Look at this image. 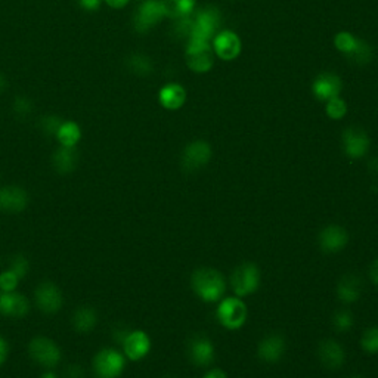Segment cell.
<instances>
[{"label":"cell","instance_id":"cell-1","mask_svg":"<svg viewBox=\"0 0 378 378\" xmlns=\"http://www.w3.org/2000/svg\"><path fill=\"white\" fill-rule=\"evenodd\" d=\"M191 288L204 303H214L226 291V279L213 267H198L191 275Z\"/></svg>","mask_w":378,"mask_h":378},{"label":"cell","instance_id":"cell-2","mask_svg":"<svg viewBox=\"0 0 378 378\" xmlns=\"http://www.w3.org/2000/svg\"><path fill=\"white\" fill-rule=\"evenodd\" d=\"M262 282V274L256 263L245 262L235 267L231 275V287L236 297H248L255 294Z\"/></svg>","mask_w":378,"mask_h":378},{"label":"cell","instance_id":"cell-3","mask_svg":"<svg viewBox=\"0 0 378 378\" xmlns=\"http://www.w3.org/2000/svg\"><path fill=\"white\" fill-rule=\"evenodd\" d=\"M216 317L219 324L229 331H236L247 322L248 310L240 297H228L219 303Z\"/></svg>","mask_w":378,"mask_h":378},{"label":"cell","instance_id":"cell-4","mask_svg":"<svg viewBox=\"0 0 378 378\" xmlns=\"http://www.w3.org/2000/svg\"><path fill=\"white\" fill-rule=\"evenodd\" d=\"M220 25V12L214 6H206L200 9L193 17V31L188 40L209 42L217 35Z\"/></svg>","mask_w":378,"mask_h":378},{"label":"cell","instance_id":"cell-5","mask_svg":"<svg viewBox=\"0 0 378 378\" xmlns=\"http://www.w3.org/2000/svg\"><path fill=\"white\" fill-rule=\"evenodd\" d=\"M28 355L33 359L37 365L52 370L59 365L62 359V352L59 346L47 337L39 336L35 337L28 344Z\"/></svg>","mask_w":378,"mask_h":378},{"label":"cell","instance_id":"cell-6","mask_svg":"<svg viewBox=\"0 0 378 378\" xmlns=\"http://www.w3.org/2000/svg\"><path fill=\"white\" fill-rule=\"evenodd\" d=\"M185 59L189 70L204 74L209 73L214 66V52L209 42L188 40L185 49Z\"/></svg>","mask_w":378,"mask_h":378},{"label":"cell","instance_id":"cell-7","mask_svg":"<svg viewBox=\"0 0 378 378\" xmlns=\"http://www.w3.org/2000/svg\"><path fill=\"white\" fill-rule=\"evenodd\" d=\"M126 359L117 349H102L93 358V374L98 378H118L126 368Z\"/></svg>","mask_w":378,"mask_h":378},{"label":"cell","instance_id":"cell-8","mask_svg":"<svg viewBox=\"0 0 378 378\" xmlns=\"http://www.w3.org/2000/svg\"><path fill=\"white\" fill-rule=\"evenodd\" d=\"M212 147L206 140H194L188 144L182 152V169L188 173H194L206 167L212 160Z\"/></svg>","mask_w":378,"mask_h":378},{"label":"cell","instance_id":"cell-9","mask_svg":"<svg viewBox=\"0 0 378 378\" xmlns=\"http://www.w3.org/2000/svg\"><path fill=\"white\" fill-rule=\"evenodd\" d=\"M163 18H166V13L160 0H144L135 13L133 25L138 33H148Z\"/></svg>","mask_w":378,"mask_h":378},{"label":"cell","instance_id":"cell-10","mask_svg":"<svg viewBox=\"0 0 378 378\" xmlns=\"http://www.w3.org/2000/svg\"><path fill=\"white\" fill-rule=\"evenodd\" d=\"M341 144L344 154L350 160H360L370 152L371 139L364 129L352 126V128H348L343 132Z\"/></svg>","mask_w":378,"mask_h":378},{"label":"cell","instance_id":"cell-11","mask_svg":"<svg viewBox=\"0 0 378 378\" xmlns=\"http://www.w3.org/2000/svg\"><path fill=\"white\" fill-rule=\"evenodd\" d=\"M212 43L214 55L222 61H233L241 55L243 51L241 39L232 30L217 31V35L213 37Z\"/></svg>","mask_w":378,"mask_h":378},{"label":"cell","instance_id":"cell-12","mask_svg":"<svg viewBox=\"0 0 378 378\" xmlns=\"http://www.w3.org/2000/svg\"><path fill=\"white\" fill-rule=\"evenodd\" d=\"M37 307L46 315H55L64 305V295L54 282H42L35 293Z\"/></svg>","mask_w":378,"mask_h":378},{"label":"cell","instance_id":"cell-13","mask_svg":"<svg viewBox=\"0 0 378 378\" xmlns=\"http://www.w3.org/2000/svg\"><path fill=\"white\" fill-rule=\"evenodd\" d=\"M319 248L325 255H337L349 244V233L340 225L325 226L318 236Z\"/></svg>","mask_w":378,"mask_h":378},{"label":"cell","instance_id":"cell-14","mask_svg":"<svg viewBox=\"0 0 378 378\" xmlns=\"http://www.w3.org/2000/svg\"><path fill=\"white\" fill-rule=\"evenodd\" d=\"M188 356L193 365L200 367V368L209 367L213 364L216 358L214 344L206 336H197L189 341Z\"/></svg>","mask_w":378,"mask_h":378},{"label":"cell","instance_id":"cell-15","mask_svg":"<svg viewBox=\"0 0 378 378\" xmlns=\"http://www.w3.org/2000/svg\"><path fill=\"white\" fill-rule=\"evenodd\" d=\"M123 352L124 356L129 360L138 362L148 356L151 352V339L150 336L142 329H135L130 331L128 337L123 341Z\"/></svg>","mask_w":378,"mask_h":378},{"label":"cell","instance_id":"cell-16","mask_svg":"<svg viewBox=\"0 0 378 378\" xmlns=\"http://www.w3.org/2000/svg\"><path fill=\"white\" fill-rule=\"evenodd\" d=\"M287 343L278 333L267 334L262 339L257 346V356L264 364H278V362L286 355Z\"/></svg>","mask_w":378,"mask_h":378},{"label":"cell","instance_id":"cell-17","mask_svg":"<svg viewBox=\"0 0 378 378\" xmlns=\"http://www.w3.org/2000/svg\"><path fill=\"white\" fill-rule=\"evenodd\" d=\"M28 193L21 186L8 185L0 188V210L5 213H21L28 206Z\"/></svg>","mask_w":378,"mask_h":378},{"label":"cell","instance_id":"cell-18","mask_svg":"<svg viewBox=\"0 0 378 378\" xmlns=\"http://www.w3.org/2000/svg\"><path fill=\"white\" fill-rule=\"evenodd\" d=\"M343 89L341 78L334 73H322L313 80L312 92L313 97L319 101H329L340 97Z\"/></svg>","mask_w":378,"mask_h":378},{"label":"cell","instance_id":"cell-19","mask_svg":"<svg viewBox=\"0 0 378 378\" xmlns=\"http://www.w3.org/2000/svg\"><path fill=\"white\" fill-rule=\"evenodd\" d=\"M30 312L28 298L17 291L0 293V315L8 318H24Z\"/></svg>","mask_w":378,"mask_h":378},{"label":"cell","instance_id":"cell-20","mask_svg":"<svg viewBox=\"0 0 378 378\" xmlns=\"http://www.w3.org/2000/svg\"><path fill=\"white\" fill-rule=\"evenodd\" d=\"M318 359L327 370H339L346 362V350L337 340L327 339L318 346Z\"/></svg>","mask_w":378,"mask_h":378},{"label":"cell","instance_id":"cell-21","mask_svg":"<svg viewBox=\"0 0 378 378\" xmlns=\"http://www.w3.org/2000/svg\"><path fill=\"white\" fill-rule=\"evenodd\" d=\"M362 290H364V284L360 278L355 274H348L337 284V297L346 305H353L360 298Z\"/></svg>","mask_w":378,"mask_h":378},{"label":"cell","instance_id":"cell-22","mask_svg":"<svg viewBox=\"0 0 378 378\" xmlns=\"http://www.w3.org/2000/svg\"><path fill=\"white\" fill-rule=\"evenodd\" d=\"M160 105L169 111H178L186 102V90L178 83H169L159 92Z\"/></svg>","mask_w":378,"mask_h":378},{"label":"cell","instance_id":"cell-23","mask_svg":"<svg viewBox=\"0 0 378 378\" xmlns=\"http://www.w3.org/2000/svg\"><path fill=\"white\" fill-rule=\"evenodd\" d=\"M78 164V152L75 147H59L52 155V166L59 175H70Z\"/></svg>","mask_w":378,"mask_h":378},{"label":"cell","instance_id":"cell-24","mask_svg":"<svg viewBox=\"0 0 378 378\" xmlns=\"http://www.w3.org/2000/svg\"><path fill=\"white\" fill-rule=\"evenodd\" d=\"M98 324V313L93 307L82 306L78 307L73 315V327L78 333H90Z\"/></svg>","mask_w":378,"mask_h":378},{"label":"cell","instance_id":"cell-25","mask_svg":"<svg viewBox=\"0 0 378 378\" xmlns=\"http://www.w3.org/2000/svg\"><path fill=\"white\" fill-rule=\"evenodd\" d=\"M167 18L179 20L193 15L195 0H160Z\"/></svg>","mask_w":378,"mask_h":378},{"label":"cell","instance_id":"cell-26","mask_svg":"<svg viewBox=\"0 0 378 378\" xmlns=\"http://www.w3.org/2000/svg\"><path fill=\"white\" fill-rule=\"evenodd\" d=\"M55 138L62 147H77L82 139V129L75 121H62Z\"/></svg>","mask_w":378,"mask_h":378},{"label":"cell","instance_id":"cell-27","mask_svg":"<svg viewBox=\"0 0 378 378\" xmlns=\"http://www.w3.org/2000/svg\"><path fill=\"white\" fill-rule=\"evenodd\" d=\"M128 67L129 70L140 77H147L152 73L154 66L152 61L150 59V56L144 55V54H133L129 59H128Z\"/></svg>","mask_w":378,"mask_h":378},{"label":"cell","instance_id":"cell-28","mask_svg":"<svg viewBox=\"0 0 378 378\" xmlns=\"http://www.w3.org/2000/svg\"><path fill=\"white\" fill-rule=\"evenodd\" d=\"M372 56H374L372 46L362 39H358V43L355 46L353 52L349 55L350 61L355 62V64H359V66L368 64V62H371Z\"/></svg>","mask_w":378,"mask_h":378},{"label":"cell","instance_id":"cell-29","mask_svg":"<svg viewBox=\"0 0 378 378\" xmlns=\"http://www.w3.org/2000/svg\"><path fill=\"white\" fill-rule=\"evenodd\" d=\"M360 348L365 353H378V327H370L364 331L360 339Z\"/></svg>","mask_w":378,"mask_h":378},{"label":"cell","instance_id":"cell-30","mask_svg":"<svg viewBox=\"0 0 378 378\" xmlns=\"http://www.w3.org/2000/svg\"><path fill=\"white\" fill-rule=\"evenodd\" d=\"M348 111H349L348 104H346V101L341 99L340 97L327 101L325 113L331 120H343L346 114H348Z\"/></svg>","mask_w":378,"mask_h":378},{"label":"cell","instance_id":"cell-31","mask_svg":"<svg viewBox=\"0 0 378 378\" xmlns=\"http://www.w3.org/2000/svg\"><path fill=\"white\" fill-rule=\"evenodd\" d=\"M356 43L358 39L352 33H349V31H340L334 37V46L337 47V51L348 56L353 52Z\"/></svg>","mask_w":378,"mask_h":378},{"label":"cell","instance_id":"cell-32","mask_svg":"<svg viewBox=\"0 0 378 378\" xmlns=\"http://www.w3.org/2000/svg\"><path fill=\"white\" fill-rule=\"evenodd\" d=\"M333 325L334 329L339 333H348L353 327V315L349 310H339L333 317Z\"/></svg>","mask_w":378,"mask_h":378},{"label":"cell","instance_id":"cell-33","mask_svg":"<svg viewBox=\"0 0 378 378\" xmlns=\"http://www.w3.org/2000/svg\"><path fill=\"white\" fill-rule=\"evenodd\" d=\"M191 31H193V17L191 15L176 20L175 25H173V33H175V36L179 39L188 40L189 36H191Z\"/></svg>","mask_w":378,"mask_h":378},{"label":"cell","instance_id":"cell-34","mask_svg":"<svg viewBox=\"0 0 378 378\" xmlns=\"http://www.w3.org/2000/svg\"><path fill=\"white\" fill-rule=\"evenodd\" d=\"M9 269L17 275L20 279H23L24 276H27L28 271H30V262L28 259L24 256V255H17L12 260H11V264H9Z\"/></svg>","mask_w":378,"mask_h":378},{"label":"cell","instance_id":"cell-35","mask_svg":"<svg viewBox=\"0 0 378 378\" xmlns=\"http://www.w3.org/2000/svg\"><path fill=\"white\" fill-rule=\"evenodd\" d=\"M62 124L61 117L58 116H44L40 121V129L47 136H56V132L59 130Z\"/></svg>","mask_w":378,"mask_h":378},{"label":"cell","instance_id":"cell-36","mask_svg":"<svg viewBox=\"0 0 378 378\" xmlns=\"http://www.w3.org/2000/svg\"><path fill=\"white\" fill-rule=\"evenodd\" d=\"M20 278L15 275L11 269L0 274V290L2 291H15L20 284Z\"/></svg>","mask_w":378,"mask_h":378},{"label":"cell","instance_id":"cell-37","mask_svg":"<svg viewBox=\"0 0 378 378\" xmlns=\"http://www.w3.org/2000/svg\"><path fill=\"white\" fill-rule=\"evenodd\" d=\"M13 111L20 117H28L33 111V104L25 97H18L13 102Z\"/></svg>","mask_w":378,"mask_h":378},{"label":"cell","instance_id":"cell-38","mask_svg":"<svg viewBox=\"0 0 378 378\" xmlns=\"http://www.w3.org/2000/svg\"><path fill=\"white\" fill-rule=\"evenodd\" d=\"M66 378H85V371L80 365H70L66 370Z\"/></svg>","mask_w":378,"mask_h":378},{"label":"cell","instance_id":"cell-39","mask_svg":"<svg viewBox=\"0 0 378 378\" xmlns=\"http://www.w3.org/2000/svg\"><path fill=\"white\" fill-rule=\"evenodd\" d=\"M8 355H9V344L5 337L0 336V367H2L6 362Z\"/></svg>","mask_w":378,"mask_h":378},{"label":"cell","instance_id":"cell-40","mask_svg":"<svg viewBox=\"0 0 378 378\" xmlns=\"http://www.w3.org/2000/svg\"><path fill=\"white\" fill-rule=\"evenodd\" d=\"M78 4L86 11H97L99 9L102 0H78Z\"/></svg>","mask_w":378,"mask_h":378},{"label":"cell","instance_id":"cell-41","mask_svg":"<svg viewBox=\"0 0 378 378\" xmlns=\"http://www.w3.org/2000/svg\"><path fill=\"white\" fill-rule=\"evenodd\" d=\"M129 333H130V331H129V329H126V328H116V329H114V333H113V337H114V340H116L117 343L123 344L124 339L128 337Z\"/></svg>","mask_w":378,"mask_h":378},{"label":"cell","instance_id":"cell-42","mask_svg":"<svg viewBox=\"0 0 378 378\" xmlns=\"http://www.w3.org/2000/svg\"><path fill=\"white\" fill-rule=\"evenodd\" d=\"M202 378H228V375H226V372L224 370L214 368V370H210L209 372L204 374Z\"/></svg>","mask_w":378,"mask_h":378},{"label":"cell","instance_id":"cell-43","mask_svg":"<svg viewBox=\"0 0 378 378\" xmlns=\"http://www.w3.org/2000/svg\"><path fill=\"white\" fill-rule=\"evenodd\" d=\"M370 278L371 281L378 287V259L374 260L370 266Z\"/></svg>","mask_w":378,"mask_h":378},{"label":"cell","instance_id":"cell-44","mask_svg":"<svg viewBox=\"0 0 378 378\" xmlns=\"http://www.w3.org/2000/svg\"><path fill=\"white\" fill-rule=\"evenodd\" d=\"M106 5L113 9H121L129 4V0H105Z\"/></svg>","mask_w":378,"mask_h":378},{"label":"cell","instance_id":"cell-45","mask_svg":"<svg viewBox=\"0 0 378 378\" xmlns=\"http://www.w3.org/2000/svg\"><path fill=\"white\" fill-rule=\"evenodd\" d=\"M6 86H8L6 78H5V75H4L2 73H0V93H4V92H5Z\"/></svg>","mask_w":378,"mask_h":378},{"label":"cell","instance_id":"cell-46","mask_svg":"<svg viewBox=\"0 0 378 378\" xmlns=\"http://www.w3.org/2000/svg\"><path fill=\"white\" fill-rule=\"evenodd\" d=\"M40 378H59V377H58V374L54 372V371H46V372L42 374Z\"/></svg>","mask_w":378,"mask_h":378},{"label":"cell","instance_id":"cell-47","mask_svg":"<svg viewBox=\"0 0 378 378\" xmlns=\"http://www.w3.org/2000/svg\"><path fill=\"white\" fill-rule=\"evenodd\" d=\"M352 378H364V377H359V375H355V377H352Z\"/></svg>","mask_w":378,"mask_h":378},{"label":"cell","instance_id":"cell-48","mask_svg":"<svg viewBox=\"0 0 378 378\" xmlns=\"http://www.w3.org/2000/svg\"><path fill=\"white\" fill-rule=\"evenodd\" d=\"M164 378H175V377H164Z\"/></svg>","mask_w":378,"mask_h":378},{"label":"cell","instance_id":"cell-49","mask_svg":"<svg viewBox=\"0 0 378 378\" xmlns=\"http://www.w3.org/2000/svg\"><path fill=\"white\" fill-rule=\"evenodd\" d=\"M142 2H144V0H142Z\"/></svg>","mask_w":378,"mask_h":378}]
</instances>
